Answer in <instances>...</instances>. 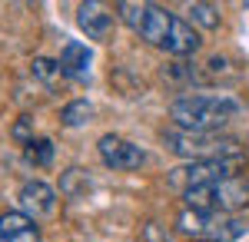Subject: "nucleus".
Listing matches in <instances>:
<instances>
[{"mask_svg":"<svg viewBox=\"0 0 249 242\" xmlns=\"http://www.w3.org/2000/svg\"><path fill=\"white\" fill-rule=\"evenodd\" d=\"M116 14H120V20L133 30L136 37H143L150 47H156V50H163V53H170V56H193L199 50V43H203L190 20L170 14L160 3L120 0Z\"/></svg>","mask_w":249,"mask_h":242,"instance_id":"f257e3e1","label":"nucleus"},{"mask_svg":"<svg viewBox=\"0 0 249 242\" xmlns=\"http://www.w3.org/2000/svg\"><path fill=\"white\" fill-rule=\"evenodd\" d=\"M243 113L239 100L230 93H193V96H179L170 106V120L173 126L190 133H216L226 123H232Z\"/></svg>","mask_w":249,"mask_h":242,"instance_id":"f03ea898","label":"nucleus"},{"mask_svg":"<svg viewBox=\"0 0 249 242\" xmlns=\"http://www.w3.org/2000/svg\"><path fill=\"white\" fill-rule=\"evenodd\" d=\"M163 143L170 153L190 159V163H206V159H239V143L232 136H219V133H190L170 126L163 130Z\"/></svg>","mask_w":249,"mask_h":242,"instance_id":"7ed1b4c3","label":"nucleus"},{"mask_svg":"<svg viewBox=\"0 0 249 242\" xmlns=\"http://www.w3.org/2000/svg\"><path fill=\"white\" fill-rule=\"evenodd\" d=\"M183 199H186L190 209L230 216V212H236V209L249 206V179L246 176H232V179H223V183H210V186L190 189Z\"/></svg>","mask_w":249,"mask_h":242,"instance_id":"20e7f679","label":"nucleus"},{"mask_svg":"<svg viewBox=\"0 0 249 242\" xmlns=\"http://www.w3.org/2000/svg\"><path fill=\"white\" fill-rule=\"evenodd\" d=\"M243 166V156L239 159H206V163H186V166H176L166 176L176 192H190V189H199V186H210V183H223V179H232L236 169Z\"/></svg>","mask_w":249,"mask_h":242,"instance_id":"39448f33","label":"nucleus"},{"mask_svg":"<svg viewBox=\"0 0 249 242\" xmlns=\"http://www.w3.org/2000/svg\"><path fill=\"white\" fill-rule=\"evenodd\" d=\"M96 153H100V159H103V166H107V169H140L143 163H146V153L136 146V143L123 139V136H116V133L100 136Z\"/></svg>","mask_w":249,"mask_h":242,"instance_id":"423d86ee","label":"nucleus"},{"mask_svg":"<svg viewBox=\"0 0 249 242\" xmlns=\"http://www.w3.org/2000/svg\"><path fill=\"white\" fill-rule=\"evenodd\" d=\"M17 209L23 216H30L34 223L37 219H47V216L57 212V189L47 186L43 179H27L17 189Z\"/></svg>","mask_w":249,"mask_h":242,"instance_id":"0eeeda50","label":"nucleus"},{"mask_svg":"<svg viewBox=\"0 0 249 242\" xmlns=\"http://www.w3.org/2000/svg\"><path fill=\"white\" fill-rule=\"evenodd\" d=\"M77 27L87 34V40L107 43V40L113 37L116 20H113V14H110L100 0H87V3H80V7H77Z\"/></svg>","mask_w":249,"mask_h":242,"instance_id":"6e6552de","label":"nucleus"},{"mask_svg":"<svg viewBox=\"0 0 249 242\" xmlns=\"http://www.w3.org/2000/svg\"><path fill=\"white\" fill-rule=\"evenodd\" d=\"M90 63H93V53H90L87 43H80V40H67L63 43V50H60V70H63V76L87 80L90 76Z\"/></svg>","mask_w":249,"mask_h":242,"instance_id":"1a4fd4ad","label":"nucleus"},{"mask_svg":"<svg viewBox=\"0 0 249 242\" xmlns=\"http://www.w3.org/2000/svg\"><path fill=\"white\" fill-rule=\"evenodd\" d=\"M0 242H37V223L23 216L20 209H10L0 216Z\"/></svg>","mask_w":249,"mask_h":242,"instance_id":"9d476101","label":"nucleus"},{"mask_svg":"<svg viewBox=\"0 0 249 242\" xmlns=\"http://www.w3.org/2000/svg\"><path fill=\"white\" fill-rule=\"evenodd\" d=\"M90 116H93V103H90L87 96H80V100H70V103L60 110V123H63L67 130H77L83 123H90Z\"/></svg>","mask_w":249,"mask_h":242,"instance_id":"9b49d317","label":"nucleus"},{"mask_svg":"<svg viewBox=\"0 0 249 242\" xmlns=\"http://www.w3.org/2000/svg\"><path fill=\"white\" fill-rule=\"evenodd\" d=\"M23 156L30 166H50L53 163V143L50 139H30L23 146Z\"/></svg>","mask_w":249,"mask_h":242,"instance_id":"f8f14e48","label":"nucleus"},{"mask_svg":"<svg viewBox=\"0 0 249 242\" xmlns=\"http://www.w3.org/2000/svg\"><path fill=\"white\" fill-rule=\"evenodd\" d=\"M190 20L199 23L203 30H216L219 27V7H213V3H190Z\"/></svg>","mask_w":249,"mask_h":242,"instance_id":"ddd939ff","label":"nucleus"},{"mask_svg":"<svg viewBox=\"0 0 249 242\" xmlns=\"http://www.w3.org/2000/svg\"><path fill=\"white\" fill-rule=\"evenodd\" d=\"M34 73H37L40 80H47V83H53L57 76H63V70H60V60H47V56H40V60H34Z\"/></svg>","mask_w":249,"mask_h":242,"instance_id":"4468645a","label":"nucleus"},{"mask_svg":"<svg viewBox=\"0 0 249 242\" xmlns=\"http://www.w3.org/2000/svg\"><path fill=\"white\" fill-rule=\"evenodd\" d=\"M14 139L23 143V146L34 139V120H30V116H20L17 123H14Z\"/></svg>","mask_w":249,"mask_h":242,"instance_id":"2eb2a0df","label":"nucleus"},{"mask_svg":"<svg viewBox=\"0 0 249 242\" xmlns=\"http://www.w3.org/2000/svg\"><path fill=\"white\" fill-rule=\"evenodd\" d=\"M190 242H216V239H190Z\"/></svg>","mask_w":249,"mask_h":242,"instance_id":"dca6fc26","label":"nucleus"}]
</instances>
